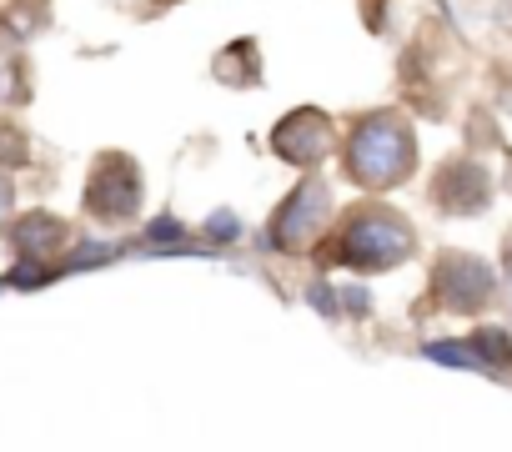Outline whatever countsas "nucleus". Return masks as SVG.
<instances>
[{
	"label": "nucleus",
	"instance_id": "nucleus-1",
	"mask_svg": "<svg viewBox=\"0 0 512 452\" xmlns=\"http://www.w3.org/2000/svg\"><path fill=\"white\" fill-rule=\"evenodd\" d=\"M407 166H412V146H407V131L392 121H367L357 131V146L347 151V171H357L362 186H387Z\"/></svg>",
	"mask_w": 512,
	"mask_h": 452
},
{
	"label": "nucleus",
	"instance_id": "nucleus-2",
	"mask_svg": "<svg viewBox=\"0 0 512 452\" xmlns=\"http://www.w3.org/2000/svg\"><path fill=\"white\" fill-rule=\"evenodd\" d=\"M412 247V232L402 226V216H357V226L347 232V257L357 267H392L402 252Z\"/></svg>",
	"mask_w": 512,
	"mask_h": 452
},
{
	"label": "nucleus",
	"instance_id": "nucleus-3",
	"mask_svg": "<svg viewBox=\"0 0 512 452\" xmlns=\"http://www.w3.org/2000/svg\"><path fill=\"white\" fill-rule=\"evenodd\" d=\"M61 237V226L51 221V216H31V226H21V247H41V242H56Z\"/></svg>",
	"mask_w": 512,
	"mask_h": 452
},
{
	"label": "nucleus",
	"instance_id": "nucleus-4",
	"mask_svg": "<svg viewBox=\"0 0 512 452\" xmlns=\"http://www.w3.org/2000/svg\"><path fill=\"white\" fill-rule=\"evenodd\" d=\"M6 206H11V181H0V216H6Z\"/></svg>",
	"mask_w": 512,
	"mask_h": 452
}]
</instances>
